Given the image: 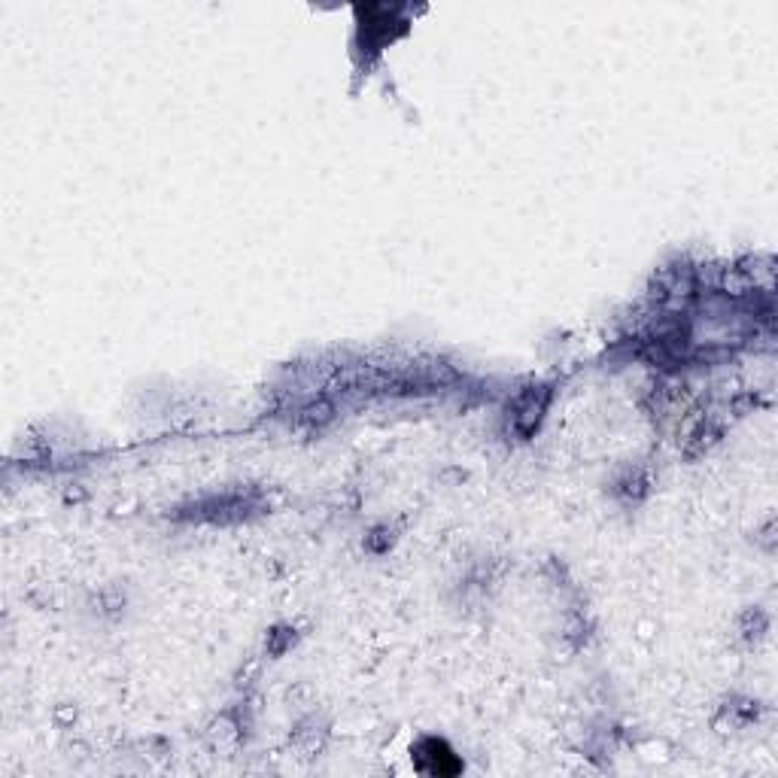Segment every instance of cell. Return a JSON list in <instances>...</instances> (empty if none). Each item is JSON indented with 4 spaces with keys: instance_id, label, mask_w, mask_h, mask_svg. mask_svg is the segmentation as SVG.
<instances>
[{
    "instance_id": "cell-1",
    "label": "cell",
    "mask_w": 778,
    "mask_h": 778,
    "mask_svg": "<svg viewBox=\"0 0 778 778\" xmlns=\"http://www.w3.org/2000/svg\"><path fill=\"white\" fill-rule=\"evenodd\" d=\"M548 399H551V389H548V386H532V389H526V393L514 402V408H511L514 417H511V420H514V429H517L523 438L535 432V426H538L544 408H548Z\"/></svg>"
},
{
    "instance_id": "cell-2",
    "label": "cell",
    "mask_w": 778,
    "mask_h": 778,
    "mask_svg": "<svg viewBox=\"0 0 778 778\" xmlns=\"http://www.w3.org/2000/svg\"><path fill=\"white\" fill-rule=\"evenodd\" d=\"M414 757H417V766L429 775H450L459 769V760L453 757V751L438 739H423L414 748Z\"/></svg>"
}]
</instances>
